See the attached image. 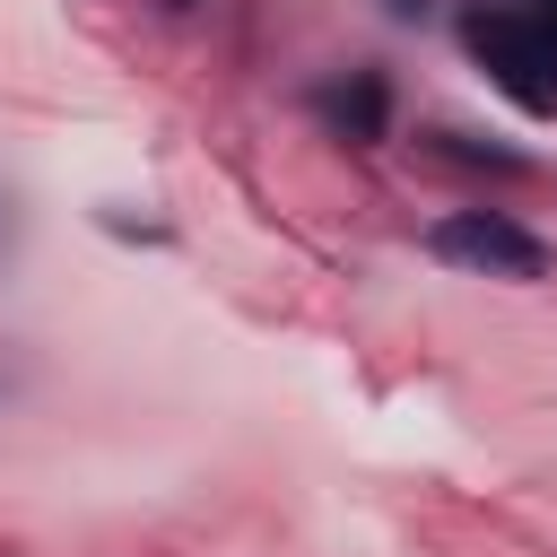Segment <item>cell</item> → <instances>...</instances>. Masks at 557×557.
Here are the masks:
<instances>
[{
  "instance_id": "4",
  "label": "cell",
  "mask_w": 557,
  "mask_h": 557,
  "mask_svg": "<svg viewBox=\"0 0 557 557\" xmlns=\"http://www.w3.org/2000/svg\"><path fill=\"white\" fill-rule=\"evenodd\" d=\"M17 244H26V200H17L9 183H0V270L17 261Z\"/></svg>"
},
{
  "instance_id": "3",
  "label": "cell",
  "mask_w": 557,
  "mask_h": 557,
  "mask_svg": "<svg viewBox=\"0 0 557 557\" xmlns=\"http://www.w3.org/2000/svg\"><path fill=\"white\" fill-rule=\"evenodd\" d=\"M313 113H322V131H331V139L374 148V139L392 131V78H383V70H339V78H322V87H313Z\"/></svg>"
},
{
  "instance_id": "1",
  "label": "cell",
  "mask_w": 557,
  "mask_h": 557,
  "mask_svg": "<svg viewBox=\"0 0 557 557\" xmlns=\"http://www.w3.org/2000/svg\"><path fill=\"white\" fill-rule=\"evenodd\" d=\"M461 52L522 113H557V0H470Z\"/></svg>"
},
{
  "instance_id": "2",
  "label": "cell",
  "mask_w": 557,
  "mask_h": 557,
  "mask_svg": "<svg viewBox=\"0 0 557 557\" xmlns=\"http://www.w3.org/2000/svg\"><path fill=\"white\" fill-rule=\"evenodd\" d=\"M426 252L470 278H548V235H531L513 209H444L426 226Z\"/></svg>"
},
{
  "instance_id": "6",
  "label": "cell",
  "mask_w": 557,
  "mask_h": 557,
  "mask_svg": "<svg viewBox=\"0 0 557 557\" xmlns=\"http://www.w3.org/2000/svg\"><path fill=\"white\" fill-rule=\"evenodd\" d=\"M392 9H418V0H392Z\"/></svg>"
},
{
  "instance_id": "5",
  "label": "cell",
  "mask_w": 557,
  "mask_h": 557,
  "mask_svg": "<svg viewBox=\"0 0 557 557\" xmlns=\"http://www.w3.org/2000/svg\"><path fill=\"white\" fill-rule=\"evenodd\" d=\"M9 400H17V366L0 357V409H9Z\"/></svg>"
}]
</instances>
